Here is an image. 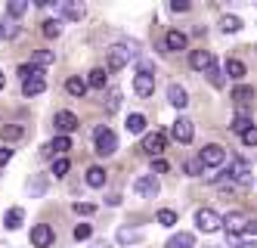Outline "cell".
<instances>
[{"instance_id": "1", "label": "cell", "mask_w": 257, "mask_h": 248, "mask_svg": "<svg viewBox=\"0 0 257 248\" xmlns=\"http://www.w3.org/2000/svg\"><path fill=\"white\" fill-rule=\"evenodd\" d=\"M195 223L201 233H217L220 226H223V217H220L217 211H211V208H201V211L195 214Z\"/></svg>"}, {"instance_id": "2", "label": "cell", "mask_w": 257, "mask_h": 248, "mask_svg": "<svg viewBox=\"0 0 257 248\" xmlns=\"http://www.w3.org/2000/svg\"><path fill=\"white\" fill-rule=\"evenodd\" d=\"M118 152V137L108 127L96 130V155H115Z\"/></svg>"}, {"instance_id": "3", "label": "cell", "mask_w": 257, "mask_h": 248, "mask_svg": "<svg viewBox=\"0 0 257 248\" xmlns=\"http://www.w3.org/2000/svg\"><path fill=\"white\" fill-rule=\"evenodd\" d=\"M131 56H137V44H131V47H112V50H108V68H112V71L124 68L127 62H131Z\"/></svg>"}, {"instance_id": "4", "label": "cell", "mask_w": 257, "mask_h": 248, "mask_svg": "<svg viewBox=\"0 0 257 248\" xmlns=\"http://www.w3.org/2000/svg\"><path fill=\"white\" fill-rule=\"evenodd\" d=\"M164 146H168V137H164L161 130H155V133H146V140H143V152H146V155H152V158H161Z\"/></svg>"}, {"instance_id": "5", "label": "cell", "mask_w": 257, "mask_h": 248, "mask_svg": "<svg viewBox=\"0 0 257 248\" xmlns=\"http://www.w3.org/2000/svg\"><path fill=\"white\" fill-rule=\"evenodd\" d=\"M201 164H205V168H220V164H223L226 161V149L223 146H217V143H211V146H205V149H201Z\"/></svg>"}, {"instance_id": "6", "label": "cell", "mask_w": 257, "mask_h": 248, "mask_svg": "<svg viewBox=\"0 0 257 248\" xmlns=\"http://www.w3.org/2000/svg\"><path fill=\"white\" fill-rule=\"evenodd\" d=\"M56 137H68L71 130H78L81 127V121H78V115L75 112H56Z\"/></svg>"}, {"instance_id": "7", "label": "cell", "mask_w": 257, "mask_h": 248, "mask_svg": "<svg viewBox=\"0 0 257 248\" xmlns=\"http://www.w3.org/2000/svg\"><path fill=\"white\" fill-rule=\"evenodd\" d=\"M53 239H56V233H53L50 223H34L31 226V245L34 248H47V245H53Z\"/></svg>"}, {"instance_id": "8", "label": "cell", "mask_w": 257, "mask_h": 248, "mask_svg": "<svg viewBox=\"0 0 257 248\" xmlns=\"http://www.w3.org/2000/svg\"><path fill=\"white\" fill-rule=\"evenodd\" d=\"M229 180H235V183H242V186H248L251 183V164L245 161V158H232L229 161V174H226Z\"/></svg>"}, {"instance_id": "9", "label": "cell", "mask_w": 257, "mask_h": 248, "mask_svg": "<svg viewBox=\"0 0 257 248\" xmlns=\"http://www.w3.org/2000/svg\"><path fill=\"white\" fill-rule=\"evenodd\" d=\"M158 189H161V186H158L155 174H143V177L134 183V193L143 196V199H155V196H158Z\"/></svg>"}, {"instance_id": "10", "label": "cell", "mask_w": 257, "mask_h": 248, "mask_svg": "<svg viewBox=\"0 0 257 248\" xmlns=\"http://www.w3.org/2000/svg\"><path fill=\"white\" fill-rule=\"evenodd\" d=\"M223 226H226V233L229 236H238V233H245V226H248V217L242 211H229L223 217Z\"/></svg>"}, {"instance_id": "11", "label": "cell", "mask_w": 257, "mask_h": 248, "mask_svg": "<svg viewBox=\"0 0 257 248\" xmlns=\"http://www.w3.org/2000/svg\"><path fill=\"white\" fill-rule=\"evenodd\" d=\"M232 103L238 106V115H245V109L254 103V87H248V84L235 87V90H232Z\"/></svg>"}, {"instance_id": "12", "label": "cell", "mask_w": 257, "mask_h": 248, "mask_svg": "<svg viewBox=\"0 0 257 248\" xmlns=\"http://www.w3.org/2000/svg\"><path fill=\"white\" fill-rule=\"evenodd\" d=\"M171 133H174L177 143H192V121L189 118H177L174 127H171Z\"/></svg>"}, {"instance_id": "13", "label": "cell", "mask_w": 257, "mask_h": 248, "mask_svg": "<svg viewBox=\"0 0 257 248\" xmlns=\"http://www.w3.org/2000/svg\"><path fill=\"white\" fill-rule=\"evenodd\" d=\"M189 65H192L195 71H208V68L214 65V56H211L208 50H192V53H189Z\"/></svg>"}, {"instance_id": "14", "label": "cell", "mask_w": 257, "mask_h": 248, "mask_svg": "<svg viewBox=\"0 0 257 248\" xmlns=\"http://www.w3.org/2000/svg\"><path fill=\"white\" fill-rule=\"evenodd\" d=\"M59 13L65 19H71V22H81V19H84V4H78V0H62Z\"/></svg>"}, {"instance_id": "15", "label": "cell", "mask_w": 257, "mask_h": 248, "mask_svg": "<svg viewBox=\"0 0 257 248\" xmlns=\"http://www.w3.org/2000/svg\"><path fill=\"white\" fill-rule=\"evenodd\" d=\"M134 90H137V97H152V93H155V78H152V74H137V78H134Z\"/></svg>"}, {"instance_id": "16", "label": "cell", "mask_w": 257, "mask_h": 248, "mask_svg": "<svg viewBox=\"0 0 257 248\" xmlns=\"http://www.w3.org/2000/svg\"><path fill=\"white\" fill-rule=\"evenodd\" d=\"M186 44H189V37L183 34V31H168V37H164V47L168 50H186Z\"/></svg>"}, {"instance_id": "17", "label": "cell", "mask_w": 257, "mask_h": 248, "mask_svg": "<svg viewBox=\"0 0 257 248\" xmlns=\"http://www.w3.org/2000/svg\"><path fill=\"white\" fill-rule=\"evenodd\" d=\"M168 100H171V106H177V109H186V103H189L186 90H183L180 84H171V87H168Z\"/></svg>"}, {"instance_id": "18", "label": "cell", "mask_w": 257, "mask_h": 248, "mask_svg": "<svg viewBox=\"0 0 257 248\" xmlns=\"http://www.w3.org/2000/svg\"><path fill=\"white\" fill-rule=\"evenodd\" d=\"M223 71L229 74L232 81H242L245 74H248V68H245V62H242V59H226V68H223Z\"/></svg>"}, {"instance_id": "19", "label": "cell", "mask_w": 257, "mask_h": 248, "mask_svg": "<svg viewBox=\"0 0 257 248\" xmlns=\"http://www.w3.org/2000/svg\"><path fill=\"white\" fill-rule=\"evenodd\" d=\"M47 90V81L44 78H28V81H22V93L25 97H38V93H44Z\"/></svg>"}, {"instance_id": "20", "label": "cell", "mask_w": 257, "mask_h": 248, "mask_svg": "<svg viewBox=\"0 0 257 248\" xmlns=\"http://www.w3.org/2000/svg\"><path fill=\"white\" fill-rule=\"evenodd\" d=\"M192 245H195V236L192 233H177V236L168 239V245H164V248H192Z\"/></svg>"}, {"instance_id": "21", "label": "cell", "mask_w": 257, "mask_h": 248, "mask_svg": "<svg viewBox=\"0 0 257 248\" xmlns=\"http://www.w3.org/2000/svg\"><path fill=\"white\" fill-rule=\"evenodd\" d=\"M53 62H56V53H50V50H38V53L31 56V65H34V68H47V65H53Z\"/></svg>"}, {"instance_id": "22", "label": "cell", "mask_w": 257, "mask_h": 248, "mask_svg": "<svg viewBox=\"0 0 257 248\" xmlns=\"http://www.w3.org/2000/svg\"><path fill=\"white\" fill-rule=\"evenodd\" d=\"M87 186H93V189H99V186H105V171L99 168V164H93L87 171Z\"/></svg>"}, {"instance_id": "23", "label": "cell", "mask_w": 257, "mask_h": 248, "mask_svg": "<svg viewBox=\"0 0 257 248\" xmlns=\"http://www.w3.org/2000/svg\"><path fill=\"white\" fill-rule=\"evenodd\" d=\"M68 149H71V140H68V137H56V140H53V143L47 146V152H50V155H59V158L65 155Z\"/></svg>"}, {"instance_id": "24", "label": "cell", "mask_w": 257, "mask_h": 248, "mask_svg": "<svg viewBox=\"0 0 257 248\" xmlns=\"http://www.w3.org/2000/svg\"><path fill=\"white\" fill-rule=\"evenodd\" d=\"M22 217H25V211H22V208H10V211H7V217H4L7 230H19V226H22Z\"/></svg>"}, {"instance_id": "25", "label": "cell", "mask_w": 257, "mask_h": 248, "mask_svg": "<svg viewBox=\"0 0 257 248\" xmlns=\"http://www.w3.org/2000/svg\"><path fill=\"white\" fill-rule=\"evenodd\" d=\"M127 133H143L146 130V115H140V112H134V115H127Z\"/></svg>"}, {"instance_id": "26", "label": "cell", "mask_w": 257, "mask_h": 248, "mask_svg": "<svg viewBox=\"0 0 257 248\" xmlns=\"http://www.w3.org/2000/svg\"><path fill=\"white\" fill-rule=\"evenodd\" d=\"M41 34L47 37V41H53V37H59V34H62V22H59V19H47V22H44V28H41Z\"/></svg>"}, {"instance_id": "27", "label": "cell", "mask_w": 257, "mask_h": 248, "mask_svg": "<svg viewBox=\"0 0 257 248\" xmlns=\"http://www.w3.org/2000/svg\"><path fill=\"white\" fill-rule=\"evenodd\" d=\"M22 127L19 124H4V130H0V137H4V143H16V140H22Z\"/></svg>"}, {"instance_id": "28", "label": "cell", "mask_w": 257, "mask_h": 248, "mask_svg": "<svg viewBox=\"0 0 257 248\" xmlns=\"http://www.w3.org/2000/svg\"><path fill=\"white\" fill-rule=\"evenodd\" d=\"M205 74H208V81H211V84H214L217 90H223V84H226V78H223V74H226V71L220 68V65H211V68H208Z\"/></svg>"}, {"instance_id": "29", "label": "cell", "mask_w": 257, "mask_h": 248, "mask_svg": "<svg viewBox=\"0 0 257 248\" xmlns=\"http://www.w3.org/2000/svg\"><path fill=\"white\" fill-rule=\"evenodd\" d=\"M65 90L71 93V97H84V93H87V81L84 78H68L65 81Z\"/></svg>"}, {"instance_id": "30", "label": "cell", "mask_w": 257, "mask_h": 248, "mask_svg": "<svg viewBox=\"0 0 257 248\" xmlns=\"http://www.w3.org/2000/svg\"><path fill=\"white\" fill-rule=\"evenodd\" d=\"M87 87H96V90H102L105 87V68H93L87 74Z\"/></svg>"}, {"instance_id": "31", "label": "cell", "mask_w": 257, "mask_h": 248, "mask_svg": "<svg viewBox=\"0 0 257 248\" xmlns=\"http://www.w3.org/2000/svg\"><path fill=\"white\" fill-rule=\"evenodd\" d=\"M254 124H251V118L248 115H235L232 121H229V130H235V133H245V130H251Z\"/></svg>"}, {"instance_id": "32", "label": "cell", "mask_w": 257, "mask_h": 248, "mask_svg": "<svg viewBox=\"0 0 257 248\" xmlns=\"http://www.w3.org/2000/svg\"><path fill=\"white\" fill-rule=\"evenodd\" d=\"M220 25H223L226 34H235L238 28H242V19H238V16H223V19H220Z\"/></svg>"}, {"instance_id": "33", "label": "cell", "mask_w": 257, "mask_h": 248, "mask_svg": "<svg viewBox=\"0 0 257 248\" xmlns=\"http://www.w3.org/2000/svg\"><path fill=\"white\" fill-rule=\"evenodd\" d=\"M28 193H31V199L44 196V193H47V177H38L34 183H28Z\"/></svg>"}, {"instance_id": "34", "label": "cell", "mask_w": 257, "mask_h": 248, "mask_svg": "<svg viewBox=\"0 0 257 248\" xmlns=\"http://www.w3.org/2000/svg\"><path fill=\"white\" fill-rule=\"evenodd\" d=\"M158 223L161 226H174L177 223V214L171 211V208H161V211H158Z\"/></svg>"}, {"instance_id": "35", "label": "cell", "mask_w": 257, "mask_h": 248, "mask_svg": "<svg viewBox=\"0 0 257 248\" xmlns=\"http://www.w3.org/2000/svg\"><path fill=\"white\" fill-rule=\"evenodd\" d=\"M143 239V233H137V230H118V242H140Z\"/></svg>"}, {"instance_id": "36", "label": "cell", "mask_w": 257, "mask_h": 248, "mask_svg": "<svg viewBox=\"0 0 257 248\" xmlns=\"http://www.w3.org/2000/svg\"><path fill=\"white\" fill-rule=\"evenodd\" d=\"M68 168H71V164H68V158L62 155V158L53 161V174H56V177H65V174H68Z\"/></svg>"}, {"instance_id": "37", "label": "cell", "mask_w": 257, "mask_h": 248, "mask_svg": "<svg viewBox=\"0 0 257 248\" xmlns=\"http://www.w3.org/2000/svg\"><path fill=\"white\" fill-rule=\"evenodd\" d=\"M90 236H93V226H90V223H78V226H75V239H78V242H84V239H90Z\"/></svg>"}, {"instance_id": "38", "label": "cell", "mask_w": 257, "mask_h": 248, "mask_svg": "<svg viewBox=\"0 0 257 248\" xmlns=\"http://www.w3.org/2000/svg\"><path fill=\"white\" fill-rule=\"evenodd\" d=\"M96 211V205H90V202H75V214H81V217H90Z\"/></svg>"}, {"instance_id": "39", "label": "cell", "mask_w": 257, "mask_h": 248, "mask_svg": "<svg viewBox=\"0 0 257 248\" xmlns=\"http://www.w3.org/2000/svg\"><path fill=\"white\" fill-rule=\"evenodd\" d=\"M25 10H28V4H25V0H13V4L7 7V13H10L13 19H16V16H22Z\"/></svg>"}, {"instance_id": "40", "label": "cell", "mask_w": 257, "mask_h": 248, "mask_svg": "<svg viewBox=\"0 0 257 248\" xmlns=\"http://www.w3.org/2000/svg\"><path fill=\"white\" fill-rule=\"evenodd\" d=\"M201 171H205V164H201V158H192V161H186V174H189V177H198Z\"/></svg>"}, {"instance_id": "41", "label": "cell", "mask_w": 257, "mask_h": 248, "mask_svg": "<svg viewBox=\"0 0 257 248\" xmlns=\"http://www.w3.org/2000/svg\"><path fill=\"white\" fill-rule=\"evenodd\" d=\"M137 71H140V74H152V78H155V65H152L149 59H140V65H137Z\"/></svg>"}, {"instance_id": "42", "label": "cell", "mask_w": 257, "mask_h": 248, "mask_svg": "<svg viewBox=\"0 0 257 248\" xmlns=\"http://www.w3.org/2000/svg\"><path fill=\"white\" fill-rule=\"evenodd\" d=\"M242 143H245V146H257V127H251V130L242 133Z\"/></svg>"}, {"instance_id": "43", "label": "cell", "mask_w": 257, "mask_h": 248, "mask_svg": "<svg viewBox=\"0 0 257 248\" xmlns=\"http://www.w3.org/2000/svg\"><path fill=\"white\" fill-rule=\"evenodd\" d=\"M19 34V28H16L13 22H7V25H0V37H16Z\"/></svg>"}, {"instance_id": "44", "label": "cell", "mask_w": 257, "mask_h": 248, "mask_svg": "<svg viewBox=\"0 0 257 248\" xmlns=\"http://www.w3.org/2000/svg\"><path fill=\"white\" fill-rule=\"evenodd\" d=\"M168 171V161L164 158H152V174H164Z\"/></svg>"}, {"instance_id": "45", "label": "cell", "mask_w": 257, "mask_h": 248, "mask_svg": "<svg viewBox=\"0 0 257 248\" xmlns=\"http://www.w3.org/2000/svg\"><path fill=\"white\" fill-rule=\"evenodd\" d=\"M10 158H13V149H10V146H4V149H0V168L10 164Z\"/></svg>"}, {"instance_id": "46", "label": "cell", "mask_w": 257, "mask_h": 248, "mask_svg": "<svg viewBox=\"0 0 257 248\" xmlns=\"http://www.w3.org/2000/svg\"><path fill=\"white\" fill-rule=\"evenodd\" d=\"M171 10H174V13H186V10H189V4H186V0H174Z\"/></svg>"}, {"instance_id": "47", "label": "cell", "mask_w": 257, "mask_h": 248, "mask_svg": "<svg viewBox=\"0 0 257 248\" xmlns=\"http://www.w3.org/2000/svg\"><path fill=\"white\" fill-rule=\"evenodd\" d=\"M245 233H257V220H248V226H245Z\"/></svg>"}, {"instance_id": "48", "label": "cell", "mask_w": 257, "mask_h": 248, "mask_svg": "<svg viewBox=\"0 0 257 248\" xmlns=\"http://www.w3.org/2000/svg\"><path fill=\"white\" fill-rule=\"evenodd\" d=\"M238 248H257V239H254V242H242Z\"/></svg>"}, {"instance_id": "49", "label": "cell", "mask_w": 257, "mask_h": 248, "mask_svg": "<svg viewBox=\"0 0 257 248\" xmlns=\"http://www.w3.org/2000/svg\"><path fill=\"white\" fill-rule=\"evenodd\" d=\"M0 90H4V71H0Z\"/></svg>"}, {"instance_id": "50", "label": "cell", "mask_w": 257, "mask_h": 248, "mask_svg": "<svg viewBox=\"0 0 257 248\" xmlns=\"http://www.w3.org/2000/svg\"><path fill=\"white\" fill-rule=\"evenodd\" d=\"M96 248H105V245H96Z\"/></svg>"}, {"instance_id": "51", "label": "cell", "mask_w": 257, "mask_h": 248, "mask_svg": "<svg viewBox=\"0 0 257 248\" xmlns=\"http://www.w3.org/2000/svg\"><path fill=\"white\" fill-rule=\"evenodd\" d=\"M0 248H7V245H0Z\"/></svg>"}]
</instances>
